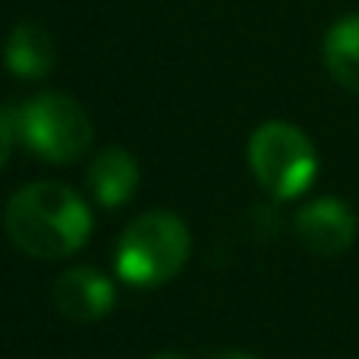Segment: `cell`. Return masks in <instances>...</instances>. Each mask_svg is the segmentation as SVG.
I'll list each match as a JSON object with an SVG mask.
<instances>
[{
    "label": "cell",
    "mask_w": 359,
    "mask_h": 359,
    "mask_svg": "<svg viewBox=\"0 0 359 359\" xmlns=\"http://www.w3.org/2000/svg\"><path fill=\"white\" fill-rule=\"evenodd\" d=\"M10 240L32 259L57 262L79 252L92 236L86 198L63 183H29L13 192L4 211Z\"/></svg>",
    "instance_id": "obj_1"
},
{
    "label": "cell",
    "mask_w": 359,
    "mask_h": 359,
    "mask_svg": "<svg viewBox=\"0 0 359 359\" xmlns=\"http://www.w3.org/2000/svg\"><path fill=\"white\" fill-rule=\"evenodd\" d=\"M189 227L170 211H145L126 224L117 243V274L130 287H161L189 259Z\"/></svg>",
    "instance_id": "obj_2"
},
{
    "label": "cell",
    "mask_w": 359,
    "mask_h": 359,
    "mask_svg": "<svg viewBox=\"0 0 359 359\" xmlns=\"http://www.w3.org/2000/svg\"><path fill=\"white\" fill-rule=\"evenodd\" d=\"M249 168L274 198H297L316 183L318 155L312 139L287 120H268L249 139Z\"/></svg>",
    "instance_id": "obj_3"
},
{
    "label": "cell",
    "mask_w": 359,
    "mask_h": 359,
    "mask_svg": "<svg viewBox=\"0 0 359 359\" xmlns=\"http://www.w3.org/2000/svg\"><path fill=\"white\" fill-rule=\"evenodd\" d=\"M16 133L38 158L50 164L79 161L92 145V120L76 98L63 92H41L16 114Z\"/></svg>",
    "instance_id": "obj_4"
},
{
    "label": "cell",
    "mask_w": 359,
    "mask_h": 359,
    "mask_svg": "<svg viewBox=\"0 0 359 359\" xmlns=\"http://www.w3.org/2000/svg\"><path fill=\"white\" fill-rule=\"evenodd\" d=\"M293 227H297L299 243L309 252L331 259V255H341L353 246L359 221L347 202H341L334 196H322L297 211Z\"/></svg>",
    "instance_id": "obj_5"
},
{
    "label": "cell",
    "mask_w": 359,
    "mask_h": 359,
    "mask_svg": "<svg viewBox=\"0 0 359 359\" xmlns=\"http://www.w3.org/2000/svg\"><path fill=\"white\" fill-rule=\"evenodd\" d=\"M117 303V290L101 271L86 265L67 268L54 280V306L73 322H101Z\"/></svg>",
    "instance_id": "obj_6"
},
{
    "label": "cell",
    "mask_w": 359,
    "mask_h": 359,
    "mask_svg": "<svg viewBox=\"0 0 359 359\" xmlns=\"http://www.w3.org/2000/svg\"><path fill=\"white\" fill-rule=\"evenodd\" d=\"M88 186H92L95 198L104 208H120L126 205L139 189V164L126 149H111L98 151L88 168Z\"/></svg>",
    "instance_id": "obj_7"
},
{
    "label": "cell",
    "mask_w": 359,
    "mask_h": 359,
    "mask_svg": "<svg viewBox=\"0 0 359 359\" xmlns=\"http://www.w3.org/2000/svg\"><path fill=\"white\" fill-rule=\"evenodd\" d=\"M4 57L13 76H19V79H41V76H48L54 69L57 50L44 25L19 22L10 32V38H6Z\"/></svg>",
    "instance_id": "obj_8"
},
{
    "label": "cell",
    "mask_w": 359,
    "mask_h": 359,
    "mask_svg": "<svg viewBox=\"0 0 359 359\" xmlns=\"http://www.w3.org/2000/svg\"><path fill=\"white\" fill-rule=\"evenodd\" d=\"M322 57L331 79L347 92L359 95V13L341 16L331 25L322 44Z\"/></svg>",
    "instance_id": "obj_9"
},
{
    "label": "cell",
    "mask_w": 359,
    "mask_h": 359,
    "mask_svg": "<svg viewBox=\"0 0 359 359\" xmlns=\"http://www.w3.org/2000/svg\"><path fill=\"white\" fill-rule=\"evenodd\" d=\"M16 117H13L6 107H0V168L6 164V158H10L13 145H16Z\"/></svg>",
    "instance_id": "obj_10"
},
{
    "label": "cell",
    "mask_w": 359,
    "mask_h": 359,
    "mask_svg": "<svg viewBox=\"0 0 359 359\" xmlns=\"http://www.w3.org/2000/svg\"><path fill=\"white\" fill-rule=\"evenodd\" d=\"M217 359H259V356L246 353V350H227V353H224V356H217Z\"/></svg>",
    "instance_id": "obj_11"
},
{
    "label": "cell",
    "mask_w": 359,
    "mask_h": 359,
    "mask_svg": "<svg viewBox=\"0 0 359 359\" xmlns=\"http://www.w3.org/2000/svg\"><path fill=\"white\" fill-rule=\"evenodd\" d=\"M151 359H186V356H180V353H170V350H168V353H155Z\"/></svg>",
    "instance_id": "obj_12"
}]
</instances>
